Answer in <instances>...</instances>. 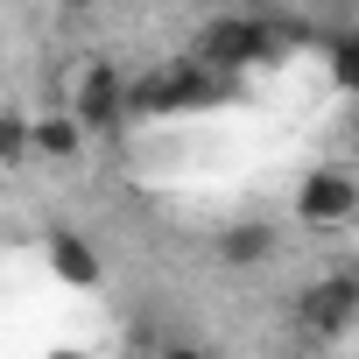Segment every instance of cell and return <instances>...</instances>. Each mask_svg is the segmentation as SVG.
Listing matches in <instances>:
<instances>
[{
    "instance_id": "cell-1",
    "label": "cell",
    "mask_w": 359,
    "mask_h": 359,
    "mask_svg": "<svg viewBox=\"0 0 359 359\" xmlns=\"http://www.w3.org/2000/svg\"><path fill=\"white\" fill-rule=\"evenodd\" d=\"M198 57H205L219 78L254 71V64H268V57H275V29H268V15H254V8H226L219 22H205Z\"/></svg>"
},
{
    "instance_id": "cell-2",
    "label": "cell",
    "mask_w": 359,
    "mask_h": 359,
    "mask_svg": "<svg viewBox=\"0 0 359 359\" xmlns=\"http://www.w3.org/2000/svg\"><path fill=\"white\" fill-rule=\"evenodd\" d=\"M296 324H303V338H317V345L345 338V331L359 324V268H345V275H324V282H310V289L296 296Z\"/></svg>"
},
{
    "instance_id": "cell-3",
    "label": "cell",
    "mask_w": 359,
    "mask_h": 359,
    "mask_svg": "<svg viewBox=\"0 0 359 359\" xmlns=\"http://www.w3.org/2000/svg\"><path fill=\"white\" fill-rule=\"evenodd\" d=\"M352 212H359V176H352V169L324 162V169H310L303 184H296V219H303V226H317V233H338Z\"/></svg>"
},
{
    "instance_id": "cell-4",
    "label": "cell",
    "mask_w": 359,
    "mask_h": 359,
    "mask_svg": "<svg viewBox=\"0 0 359 359\" xmlns=\"http://www.w3.org/2000/svg\"><path fill=\"white\" fill-rule=\"evenodd\" d=\"M71 113H78L92 134H113V127L127 120V78H120L113 64H85V71L71 78Z\"/></svg>"
},
{
    "instance_id": "cell-5",
    "label": "cell",
    "mask_w": 359,
    "mask_h": 359,
    "mask_svg": "<svg viewBox=\"0 0 359 359\" xmlns=\"http://www.w3.org/2000/svg\"><path fill=\"white\" fill-rule=\"evenodd\" d=\"M219 92V71L198 57V64H169V71H155L148 85H141V106L148 113H191V106H205Z\"/></svg>"
},
{
    "instance_id": "cell-6",
    "label": "cell",
    "mask_w": 359,
    "mask_h": 359,
    "mask_svg": "<svg viewBox=\"0 0 359 359\" xmlns=\"http://www.w3.org/2000/svg\"><path fill=\"white\" fill-rule=\"evenodd\" d=\"M50 275L71 282V289H99V254L78 233H50Z\"/></svg>"
},
{
    "instance_id": "cell-7",
    "label": "cell",
    "mask_w": 359,
    "mask_h": 359,
    "mask_svg": "<svg viewBox=\"0 0 359 359\" xmlns=\"http://www.w3.org/2000/svg\"><path fill=\"white\" fill-rule=\"evenodd\" d=\"M268 254H275V226H261V219L219 233V261H226V268H261Z\"/></svg>"
},
{
    "instance_id": "cell-8",
    "label": "cell",
    "mask_w": 359,
    "mask_h": 359,
    "mask_svg": "<svg viewBox=\"0 0 359 359\" xmlns=\"http://www.w3.org/2000/svg\"><path fill=\"white\" fill-rule=\"evenodd\" d=\"M85 134H92V127H85L71 106H64V113H43V120H36V155H50V162H71V155L85 148Z\"/></svg>"
},
{
    "instance_id": "cell-9",
    "label": "cell",
    "mask_w": 359,
    "mask_h": 359,
    "mask_svg": "<svg viewBox=\"0 0 359 359\" xmlns=\"http://www.w3.org/2000/svg\"><path fill=\"white\" fill-rule=\"evenodd\" d=\"M219 8H254V15H268V0H219Z\"/></svg>"
}]
</instances>
